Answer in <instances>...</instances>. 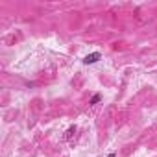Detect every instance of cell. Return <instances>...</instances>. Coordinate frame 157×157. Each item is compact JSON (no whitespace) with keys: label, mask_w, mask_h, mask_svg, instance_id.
Here are the masks:
<instances>
[{"label":"cell","mask_w":157,"mask_h":157,"mask_svg":"<svg viewBox=\"0 0 157 157\" xmlns=\"http://www.w3.org/2000/svg\"><path fill=\"white\" fill-rule=\"evenodd\" d=\"M74 133H76V126H70L69 129H67V133H65V137H67V139H70V137H72V135H74Z\"/></svg>","instance_id":"cell-3"},{"label":"cell","mask_w":157,"mask_h":157,"mask_svg":"<svg viewBox=\"0 0 157 157\" xmlns=\"http://www.w3.org/2000/svg\"><path fill=\"white\" fill-rule=\"evenodd\" d=\"M100 100H102V92H96V94H92V98L89 100V105H96Z\"/></svg>","instance_id":"cell-2"},{"label":"cell","mask_w":157,"mask_h":157,"mask_svg":"<svg viewBox=\"0 0 157 157\" xmlns=\"http://www.w3.org/2000/svg\"><path fill=\"white\" fill-rule=\"evenodd\" d=\"M107 157H117V152H111V153H109Z\"/></svg>","instance_id":"cell-4"},{"label":"cell","mask_w":157,"mask_h":157,"mask_svg":"<svg viewBox=\"0 0 157 157\" xmlns=\"http://www.w3.org/2000/svg\"><path fill=\"white\" fill-rule=\"evenodd\" d=\"M100 59H102V54L100 52H92V54H87V56L83 57V63L85 65H94V63H98Z\"/></svg>","instance_id":"cell-1"}]
</instances>
